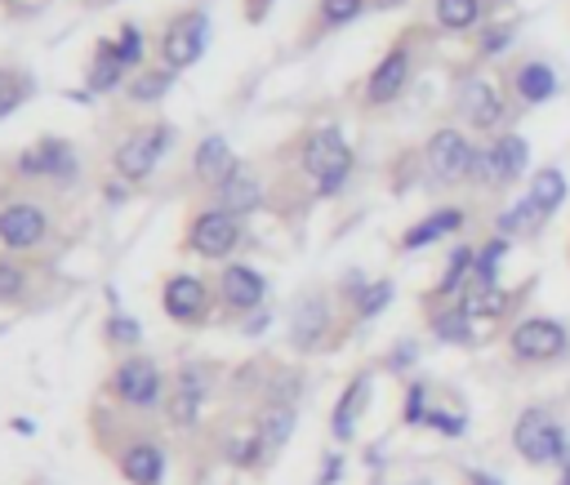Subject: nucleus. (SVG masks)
Here are the masks:
<instances>
[{"label":"nucleus","mask_w":570,"mask_h":485,"mask_svg":"<svg viewBox=\"0 0 570 485\" xmlns=\"http://www.w3.org/2000/svg\"><path fill=\"white\" fill-rule=\"evenodd\" d=\"M299 170L312 179L316 196H338L353 179V148L338 126H316L299 139Z\"/></svg>","instance_id":"obj_1"},{"label":"nucleus","mask_w":570,"mask_h":485,"mask_svg":"<svg viewBox=\"0 0 570 485\" xmlns=\"http://www.w3.org/2000/svg\"><path fill=\"white\" fill-rule=\"evenodd\" d=\"M513 450L530 463V467H561L570 459V432L566 423L544 410V406H530L517 414L513 423Z\"/></svg>","instance_id":"obj_2"},{"label":"nucleus","mask_w":570,"mask_h":485,"mask_svg":"<svg viewBox=\"0 0 570 485\" xmlns=\"http://www.w3.org/2000/svg\"><path fill=\"white\" fill-rule=\"evenodd\" d=\"M170 148H174L170 120H152V126H139L117 143V152H111V170H117L126 183H148Z\"/></svg>","instance_id":"obj_3"},{"label":"nucleus","mask_w":570,"mask_h":485,"mask_svg":"<svg viewBox=\"0 0 570 485\" xmlns=\"http://www.w3.org/2000/svg\"><path fill=\"white\" fill-rule=\"evenodd\" d=\"M205 45H209V10L205 6H187V10L165 19L157 54H161V63L170 72H187V67H196L205 58Z\"/></svg>","instance_id":"obj_4"},{"label":"nucleus","mask_w":570,"mask_h":485,"mask_svg":"<svg viewBox=\"0 0 570 485\" xmlns=\"http://www.w3.org/2000/svg\"><path fill=\"white\" fill-rule=\"evenodd\" d=\"M14 174H19V179H28V183H54V187H67V183H76L80 161H76V148H72L67 139L45 134V139L28 143V148L14 157Z\"/></svg>","instance_id":"obj_5"},{"label":"nucleus","mask_w":570,"mask_h":485,"mask_svg":"<svg viewBox=\"0 0 570 485\" xmlns=\"http://www.w3.org/2000/svg\"><path fill=\"white\" fill-rule=\"evenodd\" d=\"M473 161H477V148L469 143L464 130H454V126H441L428 143H423V170L432 183H464L473 179Z\"/></svg>","instance_id":"obj_6"},{"label":"nucleus","mask_w":570,"mask_h":485,"mask_svg":"<svg viewBox=\"0 0 570 485\" xmlns=\"http://www.w3.org/2000/svg\"><path fill=\"white\" fill-rule=\"evenodd\" d=\"M530 165V143L513 130H499L486 148H477V161H473V179L486 183V187H513Z\"/></svg>","instance_id":"obj_7"},{"label":"nucleus","mask_w":570,"mask_h":485,"mask_svg":"<svg viewBox=\"0 0 570 485\" xmlns=\"http://www.w3.org/2000/svg\"><path fill=\"white\" fill-rule=\"evenodd\" d=\"M508 347L517 360H530V366H544V360H561L570 352V330L552 316H526L513 325Z\"/></svg>","instance_id":"obj_8"},{"label":"nucleus","mask_w":570,"mask_h":485,"mask_svg":"<svg viewBox=\"0 0 570 485\" xmlns=\"http://www.w3.org/2000/svg\"><path fill=\"white\" fill-rule=\"evenodd\" d=\"M241 246V218L227 214L218 205L209 209H196L192 223H187V250L201 255V259H227Z\"/></svg>","instance_id":"obj_9"},{"label":"nucleus","mask_w":570,"mask_h":485,"mask_svg":"<svg viewBox=\"0 0 570 485\" xmlns=\"http://www.w3.org/2000/svg\"><path fill=\"white\" fill-rule=\"evenodd\" d=\"M410 76H415V54H410L406 41H397V45L370 67L366 89H362V103H366V107H388V103H397V98L410 89Z\"/></svg>","instance_id":"obj_10"},{"label":"nucleus","mask_w":570,"mask_h":485,"mask_svg":"<svg viewBox=\"0 0 570 485\" xmlns=\"http://www.w3.org/2000/svg\"><path fill=\"white\" fill-rule=\"evenodd\" d=\"M214 392V370L205 366V360H192V366H183L179 370V379H174V392H170V401H165V414H170V423L174 428H196V419H201V406H205V397Z\"/></svg>","instance_id":"obj_11"},{"label":"nucleus","mask_w":570,"mask_h":485,"mask_svg":"<svg viewBox=\"0 0 570 485\" xmlns=\"http://www.w3.org/2000/svg\"><path fill=\"white\" fill-rule=\"evenodd\" d=\"M50 236V214L36 201H10L0 205V246L6 250H36Z\"/></svg>","instance_id":"obj_12"},{"label":"nucleus","mask_w":570,"mask_h":485,"mask_svg":"<svg viewBox=\"0 0 570 485\" xmlns=\"http://www.w3.org/2000/svg\"><path fill=\"white\" fill-rule=\"evenodd\" d=\"M454 103H460V116L469 120L473 130H482V134H495L504 120H508L504 94H499L491 80H482V76H469V80L460 85V94H454Z\"/></svg>","instance_id":"obj_13"},{"label":"nucleus","mask_w":570,"mask_h":485,"mask_svg":"<svg viewBox=\"0 0 570 485\" xmlns=\"http://www.w3.org/2000/svg\"><path fill=\"white\" fill-rule=\"evenodd\" d=\"M111 392H117V401H126L135 410H152L161 401V370H157V360H148V356L121 360L117 375H111Z\"/></svg>","instance_id":"obj_14"},{"label":"nucleus","mask_w":570,"mask_h":485,"mask_svg":"<svg viewBox=\"0 0 570 485\" xmlns=\"http://www.w3.org/2000/svg\"><path fill=\"white\" fill-rule=\"evenodd\" d=\"M161 308H165V316H170V321H179V325H201V321L209 316V285H205L201 277L179 272V277H170V281H165V290H161Z\"/></svg>","instance_id":"obj_15"},{"label":"nucleus","mask_w":570,"mask_h":485,"mask_svg":"<svg viewBox=\"0 0 570 485\" xmlns=\"http://www.w3.org/2000/svg\"><path fill=\"white\" fill-rule=\"evenodd\" d=\"M268 299V281L259 268L250 263H227L218 272V303L233 308V312H259Z\"/></svg>","instance_id":"obj_16"},{"label":"nucleus","mask_w":570,"mask_h":485,"mask_svg":"<svg viewBox=\"0 0 570 485\" xmlns=\"http://www.w3.org/2000/svg\"><path fill=\"white\" fill-rule=\"evenodd\" d=\"M214 196H218V201H214L218 209L246 218V214H255V209L264 205V179H259L250 165H237L233 174H227V179L214 187Z\"/></svg>","instance_id":"obj_17"},{"label":"nucleus","mask_w":570,"mask_h":485,"mask_svg":"<svg viewBox=\"0 0 570 485\" xmlns=\"http://www.w3.org/2000/svg\"><path fill=\"white\" fill-rule=\"evenodd\" d=\"M330 334V299L321 294H308L294 303V316H290V338L299 352H312L321 347V338Z\"/></svg>","instance_id":"obj_18"},{"label":"nucleus","mask_w":570,"mask_h":485,"mask_svg":"<svg viewBox=\"0 0 570 485\" xmlns=\"http://www.w3.org/2000/svg\"><path fill=\"white\" fill-rule=\"evenodd\" d=\"M237 165H241V161L233 157V148H227L223 134H205V139L196 143V152H192V179L205 183V187H218Z\"/></svg>","instance_id":"obj_19"},{"label":"nucleus","mask_w":570,"mask_h":485,"mask_svg":"<svg viewBox=\"0 0 570 485\" xmlns=\"http://www.w3.org/2000/svg\"><path fill=\"white\" fill-rule=\"evenodd\" d=\"M130 76H135V72L117 58L111 41L103 36V41L94 45L89 67H85V89H89V94H117V89H126V85H130Z\"/></svg>","instance_id":"obj_20"},{"label":"nucleus","mask_w":570,"mask_h":485,"mask_svg":"<svg viewBox=\"0 0 570 485\" xmlns=\"http://www.w3.org/2000/svg\"><path fill=\"white\" fill-rule=\"evenodd\" d=\"M469 223V214L460 209V205H445V209H432L428 218H419L406 236H401V250H423V246H437V240H445V236H454Z\"/></svg>","instance_id":"obj_21"},{"label":"nucleus","mask_w":570,"mask_h":485,"mask_svg":"<svg viewBox=\"0 0 570 485\" xmlns=\"http://www.w3.org/2000/svg\"><path fill=\"white\" fill-rule=\"evenodd\" d=\"M557 89H561V80H557V72H552L544 58H526V63L513 72V94H517V103H526V107H539V103L557 98Z\"/></svg>","instance_id":"obj_22"},{"label":"nucleus","mask_w":570,"mask_h":485,"mask_svg":"<svg viewBox=\"0 0 570 485\" xmlns=\"http://www.w3.org/2000/svg\"><path fill=\"white\" fill-rule=\"evenodd\" d=\"M432 23L450 36L486 28V0H432Z\"/></svg>","instance_id":"obj_23"},{"label":"nucleus","mask_w":570,"mask_h":485,"mask_svg":"<svg viewBox=\"0 0 570 485\" xmlns=\"http://www.w3.org/2000/svg\"><path fill=\"white\" fill-rule=\"evenodd\" d=\"M174 80H179V72H170L165 63H148V67H139V72L130 76V85H126V98H130V103H139V107H148V103H161V98L174 89Z\"/></svg>","instance_id":"obj_24"},{"label":"nucleus","mask_w":570,"mask_h":485,"mask_svg":"<svg viewBox=\"0 0 570 485\" xmlns=\"http://www.w3.org/2000/svg\"><path fill=\"white\" fill-rule=\"evenodd\" d=\"M121 472H126L130 485H161V476H165V454H161L152 441L130 445V450L121 454Z\"/></svg>","instance_id":"obj_25"},{"label":"nucleus","mask_w":570,"mask_h":485,"mask_svg":"<svg viewBox=\"0 0 570 485\" xmlns=\"http://www.w3.org/2000/svg\"><path fill=\"white\" fill-rule=\"evenodd\" d=\"M366 397H370V375L353 379L348 392L338 397V410H334V436H338V441H348V436L357 432V419H362V410H366Z\"/></svg>","instance_id":"obj_26"},{"label":"nucleus","mask_w":570,"mask_h":485,"mask_svg":"<svg viewBox=\"0 0 570 485\" xmlns=\"http://www.w3.org/2000/svg\"><path fill=\"white\" fill-rule=\"evenodd\" d=\"M473 263H477V250L473 246H454L450 250V263H445V272L437 281V294L441 299H460L469 290V281H473Z\"/></svg>","instance_id":"obj_27"},{"label":"nucleus","mask_w":570,"mask_h":485,"mask_svg":"<svg viewBox=\"0 0 570 485\" xmlns=\"http://www.w3.org/2000/svg\"><path fill=\"white\" fill-rule=\"evenodd\" d=\"M548 218L566 205V196H570V183H566V174L561 170H552V165H544V170H535V179H530V192H526Z\"/></svg>","instance_id":"obj_28"},{"label":"nucleus","mask_w":570,"mask_h":485,"mask_svg":"<svg viewBox=\"0 0 570 485\" xmlns=\"http://www.w3.org/2000/svg\"><path fill=\"white\" fill-rule=\"evenodd\" d=\"M544 223H548V214H544V209H539L530 196H521L517 205H508V209L495 218V231L513 240V236H535Z\"/></svg>","instance_id":"obj_29"},{"label":"nucleus","mask_w":570,"mask_h":485,"mask_svg":"<svg viewBox=\"0 0 570 485\" xmlns=\"http://www.w3.org/2000/svg\"><path fill=\"white\" fill-rule=\"evenodd\" d=\"M370 10V0H316V32H338V28H353L362 14Z\"/></svg>","instance_id":"obj_30"},{"label":"nucleus","mask_w":570,"mask_h":485,"mask_svg":"<svg viewBox=\"0 0 570 485\" xmlns=\"http://www.w3.org/2000/svg\"><path fill=\"white\" fill-rule=\"evenodd\" d=\"M432 334L441 343H473L477 338V321L460 303H450L445 312H432Z\"/></svg>","instance_id":"obj_31"},{"label":"nucleus","mask_w":570,"mask_h":485,"mask_svg":"<svg viewBox=\"0 0 570 485\" xmlns=\"http://www.w3.org/2000/svg\"><path fill=\"white\" fill-rule=\"evenodd\" d=\"M107 41H111V50H117V58H121L130 72L148 67V32H143L139 23H121Z\"/></svg>","instance_id":"obj_32"},{"label":"nucleus","mask_w":570,"mask_h":485,"mask_svg":"<svg viewBox=\"0 0 570 485\" xmlns=\"http://www.w3.org/2000/svg\"><path fill=\"white\" fill-rule=\"evenodd\" d=\"M504 255H508V236H491L486 246L477 250V263H473V290H491V285H499V263H504Z\"/></svg>","instance_id":"obj_33"},{"label":"nucleus","mask_w":570,"mask_h":485,"mask_svg":"<svg viewBox=\"0 0 570 485\" xmlns=\"http://www.w3.org/2000/svg\"><path fill=\"white\" fill-rule=\"evenodd\" d=\"M259 441H264V450H268V459L290 441V428H294V410L290 406H268L264 414H259Z\"/></svg>","instance_id":"obj_34"},{"label":"nucleus","mask_w":570,"mask_h":485,"mask_svg":"<svg viewBox=\"0 0 570 485\" xmlns=\"http://www.w3.org/2000/svg\"><path fill=\"white\" fill-rule=\"evenodd\" d=\"M32 76L28 72H19V67H0V120L6 116H14L28 98H32Z\"/></svg>","instance_id":"obj_35"},{"label":"nucleus","mask_w":570,"mask_h":485,"mask_svg":"<svg viewBox=\"0 0 570 485\" xmlns=\"http://www.w3.org/2000/svg\"><path fill=\"white\" fill-rule=\"evenodd\" d=\"M28 290H32L28 268L0 255V303H23V299H28Z\"/></svg>","instance_id":"obj_36"},{"label":"nucleus","mask_w":570,"mask_h":485,"mask_svg":"<svg viewBox=\"0 0 570 485\" xmlns=\"http://www.w3.org/2000/svg\"><path fill=\"white\" fill-rule=\"evenodd\" d=\"M517 36V23H486L477 36V58H499Z\"/></svg>","instance_id":"obj_37"},{"label":"nucleus","mask_w":570,"mask_h":485,"mask_svg":"<svg viewBox=\"0 0 570 485\" xmlns=\"http://www.w3.org/2000/svg\"><path fill=\"white\" fill-rule=\"evenodd\" d=\"M392 303V281H370L357 299H353V308H357V321H370V316H379L384 308Z\"/></svg>","instance_id":"obj_38"},{"label":"nucleus","mask_w":570,"mask_h":485,"mask_svg":"<svg viewBox=\"0 0 570 485\" xmlns=\"http://www.w3.org/2000/svg\"><path fill=\"white\" fill-rule=\"evenodd\" d=\"M423 423L437 428L441 436H464V432H469V414H454V410H428Z\"/></svg>","instance_id":"obj_39"},{"label":"nucleus","mask_w":570,"mask_h":485,"mask_svg":"<svg viewBox=\"0 0 570 485\" xmlns=\"http://www.w3.org/2000/svg\"><path fill=\"white\" fill-rule=\"evenodd\" d=\"M428 419V388H410L406 392V423H423Z\"/></svg>","instance_id":"obj_40"},{"label":"nucleus","mask_w":570,"mask_h":485,"mask_svg":"<svg viewBox=\"0 0 570 485\" xmlns=\"http://www.w3.org/2000/svg\"><path fill=\"white\" fill-rule=\"evenodd\" d=\"M107 338H111V343H135V338H139V325H135L130 316H111V321H107Z\"/></svg>","instance_id":"obj_41"},{"label":"nucleus","mask_w":570,"mask_h":485,"mask_svg":"<svg viewBox=\"0 0 570 485\" xmlns=\"http://www.w3.org/2000/svg\"><path fill=\"white\" fill-rule=\"evenodd\" d=\"M415 356H419V347H415V343H397V352H392L388 366H392V370H406V366H415Z\"/></svg>","instance_id":"obj_42"},{"label":"nucleus","mask_w":570,"mask_h":485,"mask_svg":"<svg viewBox=\"0 0 570 485\" xmlns=\"http://www.w3.org/2000/svg\"><path fill=\"white\" fill-rule=\"evenodd\" d=\"M469 481H473V485H504V481L491 476V472H469Z\"/></svg>","instance_id":"obj_43"},{"label":"nucleus","mask_w":570,"mask_h":485,"mask_svg":"<svg viewBox=\"0 0 570 485\" xmlns=\"http://www.w3.org/2000/svg\"><path fill=\"white\" fill-rule=\"evenodd\" d=\"M557 485H570V459L561 463V472H557Z\"/></svg>","instance_id":"obj_44"},{"label":"nucleus","mask_w":570,"mask_h":485,"mask_svg":"<svg viewBox=\"0 0 570 485\" xmlns=\"http://www.w3.org/2000/svg\"><path fill=\"white\" fill-rule=\"evenodd\" d=\"M94 6H117V0H94Z\"/></svg>","instance_id":"obj_45"}]
</instances>
